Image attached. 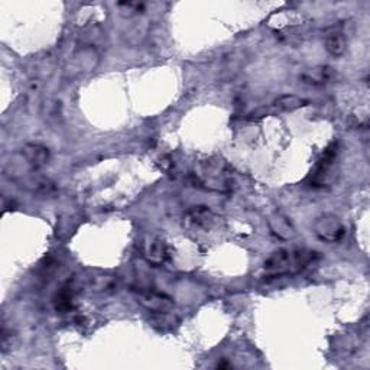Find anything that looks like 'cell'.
Returning <instances> with one entry per match:
<instances>
[{
	"label": "cell",
	"instance_id": "2e32d148",
	"mask_svg": "<svg viewBox=\"0 0 370 370\" xmlns=\"http://www.w3.org/2000/svg\"><path fill=\"white\" fill-rule=\"evenodd\" d=\"M245 64V58H243V54H239V52H233L230 55H227L225 63H223V70H221V74L226 76L227 79L234 77L236 74L242 68V65Z\"/></svg>",
	"mask_w": 370,
	"mask_h": 370
},
{
	"label": "cell",
	"instance_id": "277c9868",
	"mask_svg": "<svg viewBox=\"0 0 370 370\" xmlns=\"http://www.w3.org/2000/svg\"><path fill=\"white\" fill-rule=\"evenodd\" d=\"M336 159H337V143L330 145L321 161L317 165V170L311 177V184L314 187H328L336 179Z\"/></svg>",
	"mask_w": 370,
	"mask_h": 370
},
{
	"label": "cell",
	"instance_id": "52a82bcc",
	"mask_svg": "<svg viewBox=\"0 0 370 370\" xmlns=\"http://www.w3.org/2000/svg\"><path fill=\"white\" fill-rule=\"evenodd\" d=\"M216 223V216L207 206L191 207L184 217V226L191 232H209Z\"/></svg>",
	"mask_w": 370,
	"mask_h": 370
},
{
	"label": "cell",
	"instance_id": "30bf717a",
	"mask_svg": "<svg viewBox=\"0 0 370 370\" xmlns=\"http://www.w3.org/2000/svg\"><path fill=\"white\" fill-rule=\"evenodd\" d=\"M21 156L24 161L31 166L33 171H40L44 168L45 165H48L51 159V152L47 146L40 145V143H26L22 151Z\"/></svg>",
	"mask_w": 370,
	"mask_h": 370
},
{
	"label": "cell",
	"instance_id": "6da1fadb",
	"mask_svg": "<svg viewBox=\"0 0 370 370\" xmlns=\"http://www.w3.org/2000/svg\"><path fill=\"white\" fill-rule=\"evenodd\" d=\"M195 182L209 191L226 194L234 187V177L230 165L221 158L213 156L197 163L194 171Z\"/></svg>",
	"mask_w": 370,
	"mask_h": 370
},
{
	"label": "cell",
	"instance_id": "3957f363",
	"mask_svg": "<svg viewBox=\"0 0 370 370\" xmlns=\"http://www.w3.org/2000/svg\"><path fill=\"white\" fill-rule=\"evenodd\" d=\"M99 61H100V55L96 47L84 45L71 55L68 65L65 68V74L70 79L79 77L81 74L95 70L99 65Z\"/></svg>",
	"mask_w": 370,
	"mask_h": 370
},
{
	"label": "cell",
	"instance_id": "4fadbf2b",
	"mask_svg": "<svg viewBox=\"0 0 370 370\" xmlns=\"http://www.w3.org/2000/svg\"><path fill=\"white\" fill-rule=\"evenodd\" d=\"M332 77V68L328 65H319L308 68L303 72L301 80L307 84L312 86H324L327 84Z\"/></svg>",
	"mask_w": 370,
	"mask_h": 370
},
{
	"label": "cell",
	"instance_id": "ba28073f",
	"mask_svg": "<svg viewBox=\"0 0 370 370\" xmlns=\"http://www.w3.org/2000/svg\"><path fill=\"white\" fill-rule=\"evenodd\" d=\"M16 181L22 184V187H25L28 191H31L35 195L51 197L57 193L55 184L49 178L40 175L38 171H31Z\"/></svg>",
	"mask_w": 370,
	"mask_h": 370
},
{
	"label": "cell",
	"instance_id": "8992f818",
	"mask_svg": "<svg viewBox=\"0 0 370 370\" xmlns=\"http://www.w3.org/2000/svg\"><path fill=\"white\" fill-rule=\"evenodd\" d=\"M136 300L143 308L156 314L168 312L174 307L172 298L156 289H138Z\"/></svg>",
	"mask_w": 370,
	"mask_h": 370
},
{
	"label": "cell",
	"instance_id": "e0dca14e",
	"mask_svg": "<svg viewBox=\"0 0 370 370\" xmlns=\"http://www.w3.org/2000/svg\"><path fill=\"white\" fill-rule=\"evenodd\" d=\"M55 308L60 311H70L72 308V292L68 291V288L58 292L57 298H55Z\"/></svg>",
	"mask_w": 370,
	"mask_h": 370
},
{
	"label": "cell",
	"instance_id": "9a60e30c",
	"mask_svg": "<svg viewBox=\"0 0 370 370\" xmlns=\"http://www.w3.org/2000/svg\"><path fill=\"white\" fill-rule=\"evenodd\" d=\"M307 104L308 102L297 95H284L273 100L272 107L280 110V112H293V110H298Z\"/></svg>",
	"mask_w": 370,
	"mask_h": 370
},
{
	"label": "cell",
	"instance_id": "5bb4252c",
	"mask_svg": "<svg viewBox=\"0 0 370 370\" xmlns=\"http://www.w3.org/2000/svg\"><path fill=\"white\" fill-rule=\"evenodd\" d=\"M90 285H91V289L95 291L96 293L112 295L118 291L119 281H118V278L113 275L102 273V275H96L95 278H92Z\"/></svg>",
	"mask_w": 370,
	"mask_h": 370
},
{
	"label": "cell",
	"instance_id": "5b68a950",
	"mask_svg": "<svg viewBox=\"0 0 370 370\" xmlns=\"http://www.w3.org/2000/svg\"><path fill=\"white\" fill-rule=\"evenodd\" d=\"M314 232L328 243H336L346 236V226L343 220L335 214H323L314 221Z\"/></svg>",
	"mask_w": 370,
	"mask_h": 370
},
{
	"label": "cell",
	"instance_id": "7c38bea8",
	"mask_svg": "<svg viewBox=\"0 0 370 370\" xmlns=\"http://www.w3.org/2000/svg\"><path fill=\"white\" fill-rule=\"evenodd\" d=\"M324 45L331 57H341V55L346 52V47H347L344 32L341 29L330 31L325 35Z\"/></svg>",
	"mask_w": 370,
	"mask_h": 370
},
{
	"label": "cell",
	"instance_id": "9c48e42d",
	"mask_svg": "<svg viewBox=\"0 0 370 370\" xmlns=\"http://www.w3.org/2000/svg\"><path fill=\"white\" fill-rule=\"evenodd\" d=\"M143 256L147 262L154 266L163 265L170 257L168 245L165 243V240L159 237H147L143 245Z\"/></svg>",
	"mask_w": 370,
	"mask_h": 370
},
{
	"label": "cell",
	"instance_id": "7a4b0ae2",
	"mask_svg": "<svg viewBox=\"0 0 370 370\" xmlns=\"http://www.w3.org/2000/svg\"><path fill=\"white\" fill-rule=\"evenodd\" d=\"M316 252L311 250H289L280 249L271 253L264 264L265 272L272 278L292 275L303 271L316 257Z\"/></svg>",
	"mask_w": 370,
	"mask_h": 370
},
{
	"label": "cell",
	"instance_id": "8fae6325",
	"mask_svg": "<svg viewBox=\"0 0 370 370\" xmlns=\"http://www.w3.org/2000/svg\"><path fill=\"white\" fill-rule=\"evenodd\" d=\"M268 226L272 234L281 240H292L297 236V230H295L291 220L281 211H273L268 216Z\"/></svg>",
	"mask_w": 370,
	"mask_h": 370
}]
</instances>
